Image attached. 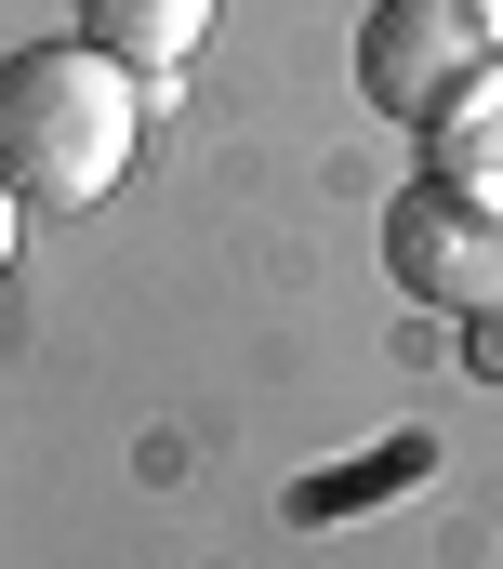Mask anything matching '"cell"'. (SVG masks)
Instances as JSON below:
<instances>
[{
	"instance_id": "1",
	"label": "cell",
	"mask_w": 503,
	"mask_h": 569,
	"mask_svg": "<svg viewBox=\"0 0 503 569\" xmlns=\"http://www.w3.org/2000/svg\"><path fill=\"white\" fill-rule=\"evenodd\" d=\"M132 120H146V93L93 40L0 53V186H13V212H93L132 159Z\"/></svg>"
},
{
	"instance_id": "2",
	"label": "cell",
	"mask_w": 503,
	"mask_h": 569,
	"mask_svg": "<svg viewBox=\"0 0 503 569\" xmlns=\"http://www.w3.org/2000/svg\"><path fill=\"white\" fill-rule=\"evenodd\" d=\"M477 80H491V27H477L464 0H372V13H358V93H372V120L424 133V120H451Z\"/></svg>"
},
{
	"instance_id": "3",
	"label": "cell",
	"mask_w": 503,
	"mask_h": 569,
	"mask_svg": "<svg viewBox=\"0 0 503 569\" xmlns=\"http://www.w3.org/2000/svg\"><path fill=\"white\" fill-rule=\"evenodd\" d=\"M384 279L411 291V305H451V318H477L503 305V212L491 199H464V186H397L384 199Z\"/></svg>"
},
{
	"instance_id": "4",
	"label": "cell",
	"mask_w": 503,
	"mask_h": 569,
	"mask_svg": "<svg viewBox=\"0 0 503 569\" xmlns=\"http://www.w3.org/2000/svg\"><path fill=\"white\" fill-rule=\"evenodd\" d=\"M80 40L107 67H132V80H159V67H186L213 40V0H80Z\"/></svg>"
},
{
	"instance_id": "5",
	"label": "cell",
	"mask_w": 503,
	"mask_h": 569,
	"mask_svg": "<svg viewBox=\"0 0 503 569\" xmlns=\"http://www.w3.org/2000/svg\"><path fill=\"white\" fill-rule=\"evenodd\" d=\"M424 186H464V199L503 212V67L451 107V120H424Z\"/></svg>"
},
{
	"instance_id": "6",
	"label": "cell",
	"mask_w": 503,
	"mask_h": 569,
	"mask_svg": "<svg viewBox=\"0 0 503 569\" xmlns=\"http://www.w3.org/2000/svg\"><path fill=\"white\" fill-rule=\"evenodd\" d=\"M464 385H491V398H503V305L464 318Z\"/></svg>"
},
{
	"instance_id": "7",
	"label": "cell",
	"mask_w": 503,
	"mask_h": 569,
	"mask_svg": "<svg viewBox=\"0 0 503 569\" xmlns=\"http://www.w3.org/2000/svg\"><path fill=\"white\" fill-rule=\"evenodd\" d=\"M464 13H477V27H491V40H503V0H464Z\"/></svg>"
},
{
	"instance_id": "8",
	"label": "cell",
	"mask_w": 503,
	"mask_h": 569,
	"mask_svg": "<svg viewBox=\"0 0 503 569\" xmlns=\"http://www.w3.org/2000/svg\"><path fill=\"white\" fill-rule=\"evenodd\" d=\"M0 252H13V186H0Z\"/></svg>"
}]
</instances>
